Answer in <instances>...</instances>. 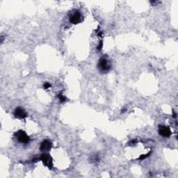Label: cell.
Masks as SVG:
<instances>
[{
	"instance_id": "8fae6325",
	"label": "cell",
	"mask_w": 178,
	"mask_h": 178,
	"mask_svg": "<svg viewBox=\"0 0 178 178\" xmlns=\"http://www.w3.org/2000/svg\"><path fill=\"white\" fill-rule=\"evenodd\" d=\"M137 143V141L136 140V139H134V140H132L131 141H130V144H132V145H134V144H136Z\"/></svg>"
},
{
	"instance_id": "9c48e42d",
	"label": "cell",
	"mask_w": 178,
	"mask_h": 178,
	"mask_svg": "<svg viewBox=\"0 0 178 178\" xmlns=\"http://www.w3.org/2000/svg\"><path fill=\"white\" fill-rule=\"evenodd\" d=\"M150 153L151 152H148L147 154H146V155H141L139 158H138V159H139V160H143L144 159H146V158H147V156H149V155H150Z\"/></svg>"
},
{
	"instance_id": "6da1fadb",
	"label": "cell",
	"mask_w": 178,
	"mask_h": 178,
	"mask_svg": "<svg viewBox=\"0 0 178 178\" xmlns=\"http://www.w3.org/2000/svg\"><path fill=\"white\" fill-rule=\"evenodd\" d=\"M98 67L99 68V70L102 72V73H107L111 68V66L109 64V62H108L106 56H102L99 60Z\"/></svg>"
},
{
	"instance_id": "7a4b0ae2",
	"label": "cell",
	"mask_w": 178,
	"mask_h": 178,
	"mask_svg": "<svg viewBox=\"0 0 178 178\" xmlns=\"http://www.w3.org/2000/svg\"><path fill=\"white\" fill-rule=\"evenodd\" d=\"M15 137L17 138V141L20 143L28 144L30 141V137L23 130H19L15 133Z\"/></svg>"
},
{
	"instance_id": "8992f818",
	"label": "cell",
	"mask_w": 178,
	"mask_h": 178,
	"mask_svg": "<svg viewBox=\"0 0 178 178\" xmlns=\"http://www.w3.org/2000/svg\"><path fill=\"white\" fill-rule=\"evenodd\" d=\"M14 116L19 119H25L27 117V113L22 107H17L14 111Z\"/></svg>"
},
{
	"instance_id": "277c9868",
	"label": "cell",
	"mask_w": 178,
	"mask_h": 178,
	"mask_svg": "<svg viewBox=\"0 0 178 178\" xmlns=\"http://www.w3.org/2000/svg\"><path fill=\"white\" fill-rule=\"evenodd\" d=\"M81 20H82V16H81L79 11H75L70 16V22L72 24L76 25V24L79 23Z\"/></svg>"
},
{
	"instance_id": "7c38bea8",
	"label": "cell",
	"mask_w": 178,
	"mask_h": 178,
	"mask_svg": "<svg viewBox=\"0 0 178 178\" xmlns=\"http://www.w3.org/2000/svg\"><path fill=\"white\" fill-rule=\"evenodd\" d=\"M102 42H101V43H99V46L98 47V50H100L102 49Z\"/></svg>"
},
{
	"instance_id": "30bf717a",
	"label": "cell",
	"mask_w": 178,
	"mask_h": 178,
	"mask_svg": "<svg viewBox=\"0 0 178 178\" xmlns=\"http://www.w3.org/2000/svg\"><path fill=\"white\" fill-rule=\"evenodd\" d=\"M51 86H52V85H51V84L48 82L44 83V84H43V87H44L45 89H48L49 88H50Z\"/></svg>"
},
{
	"instance_id": "3957f363",
	"label": "cell",
	"mask_w": 178,
	"mask_h": 178,
	"mask_svg": "<svg viewBox=\"0 0 178 178\" xmlns=\"http://www.w3.org/2000/svg\"><path fill=\"white\" fill-rule=\"evenodd\" d=\"M41 160L43 161V164L47 166L50 169H52L53 168V161H52V158L49 154L47 153H43L41 155Z\"/></svg>"
},
{
	"instance_id": "52a82bcc",
	"label": "cell",
	"mask_w": 178,
	"mask_h": 178,
	"mask_svg": "<svg viewBox=\"0 0 178 178\" xmlns=\"http://www.w3.org/2000/svg\"><path fill=\"white\" fill-rule=\"evenodd\" d=\"M52 147V143L49 140H44L43 142L41 143L40 146V150L42 152H48L50 151V149Z\"/></svg>"
},
{
	"instance_id": "5b68a950",
	"label": "cell",
	"mask_w": 178,
	"mask_h": 178,
	"mask_svg": "<svg viewBox=\"0 0 178 178\" xmlns=\"http://www.w3.org/2000/svg\"><path fill=\"white\" fill-rule=\"evenodd\" d=\"M159 134H160L161 137L165 138H168L171 137V129L167 126L165 125H159Z\"/></svg>"
},
{
	"instance_id": "ba28073f",
	"label": "cell",
	"mask_w": 178,
	"mask_h": 178,
	"mask_svg": "<svg viewBox=\"0 0 178 178\" xmlns=\"http://www.w3.org/2000/svg\"><path fill=\"white\" fill-rule=\"evenodd\" d=\"M58 98L61 102H65L66 100H67V98H66L64 95H63L61 93L58 95Z\"/></svg>"
}]
</instances>
